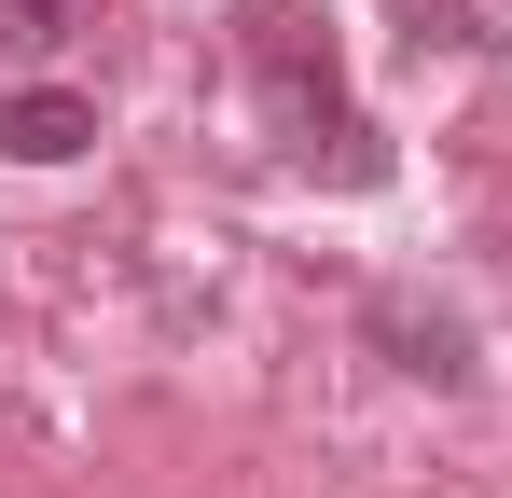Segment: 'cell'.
<instances>
[{
	"label": "cell",
	"instance_id": "cell-1",
	"mask_svg": "<svg viewBox=\"0 0 512 498\" xmlns=\"http://www.w3.org/2000/svg\"><path fill=\"white\" fill-rule=\"evenodd\" d=\"M250 70H263V111H277V139H291L305 166H333V180H388V153H374V125L346 111L319 28H250Z\"/></svg>",
	"mask_w": 512,
	"mask_h": 498
},
{
	"label": "cell",
	"instance_id": "cell-2",
	"mask_svg": "<svg viewBox=\"0 0 512 498\" xmlns=\"http://www.w3.org/2000/svg\"><path fill=\"white\" fill-rule=\"evenodd\" d=\"M97 139V97H70V83H14L0 97V153L14 166H70Z\"/></svg>",
	"mask_w": 512,
	"mask_h": 498
},
{
	"label": "cell",
	"instance_id": "cell-3",
	"mask_svg": "<svg viewBox=\"0 0 512 498\" xmlns=\"http://www.w3.org/2000/svg\"><path fill=\"white\" fill-rule=\"evenodd\" d=\"M374 332L402 346V374H429V388H457V374H471V332H457V319H416V305H374Z\"/></svg>",
	"mask_w": 512,
	"mask_h": 498
},
{
	"label": "cell",
	"instance_id": "cell-4",
	"mask_svg": "<svg viewBox=\"0 0 512 498\" xmlns=\"http://www.w3.org/2000/svg\"><path fill=\"white\" fill-rule=\"evenodd\" d=\"M84 14H97V0H0V28H14V42H70Z\"/></svg>",
	"mask_w": 512,
	"mask_h": 498
},
{
	"label": "cell",
	"instance_id": "cell-5",
	"mask_svg": "<svg viewBox=\"0 0 512 498\" xmlns=\"http://www.w3.org/2000/svg\"><path fill=\"white\" fill-rule=\"evenodd\" d=\"M388 14H402L416 42H485V28H471V0H388Z\"/></svg>",
	"mask_w": 512,
	"mask_h": 498
}]
</instances>
